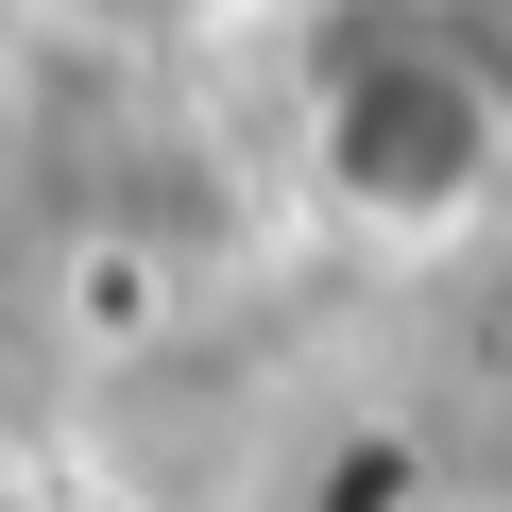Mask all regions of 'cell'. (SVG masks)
I'll return each instance as SVG.
<instances>
[{
    "mask_svg": "<svg viewBox=\"0 0 512 512\" xmlns=\"http://www.w3.org/2000/svg\"><path fill=\"white\" fill-rule=\"evenodd\" d=\"M308 171H325V205L359 239H444V222L495 205L512 120H495V86L461 69V35L427 0H393V18H359L325 52V86H308Z\"/></svg>",
    "mask_w": 512,
    "mask_h": 512,
    "instance_id": "obj_1",
    "label": "cell"
},
{
    "mask_svg": "<svg viewBox=\"0 0 512 512\" xmlns=\"http://www.w3.org/2000/svg\"><path fill=\"white\" fill-rule=\"evenodd\" d=\"M52 18H69V35H103V52H154V35H188V18H205V0H52Z\"/></svg>",
    "mask_w": 512,
    "mask_h": 512,
    "instance_id": "obj_2",
    "label": "cell"
},
{
    "mask_svg": "<svg viewBox=\"0 0 512 512\" xmlns=\"http://www.w3.org/2000/svg\"><path fill=\"white\" fill-rule=\"evenodd\" d=\"M427 18L461 35V69H478V86H495V120H512V0H427Z\"/></svg>",
    "mask_w": 512,
    "mask_h": 512,
    "instance_id": "obj_3",
    "label": "cell"
},
{
    "mask_svg": "<svg viewBox=\"0 0 512 512\" xmlns=\"http://www.w3.org/2000/svg\"><path fill=\"white\" fill-rule=\"evenodd\" d=\"M18 512H103V495H18Z\"/></svg>",
    "mask_w": 512,
    "mask_h": 512,
    "instance_id": "obj_4",
    "label": "cell"
},
{
    "mask_svg": "<svg viewBox=\"0 0 512 512\" xmlns=\"http://www.w3.org/2000/svg\"><path fill=\"white\" fill-rule=\"evenodd\" d=\"M18 495H35V478H18V461H0V512H18Z\"/></svg>",
    "mask_w": 512,
    "mask_h": 512,
    "instance_id": "obj_5",
    "label": "cell"
}]
</instances>
